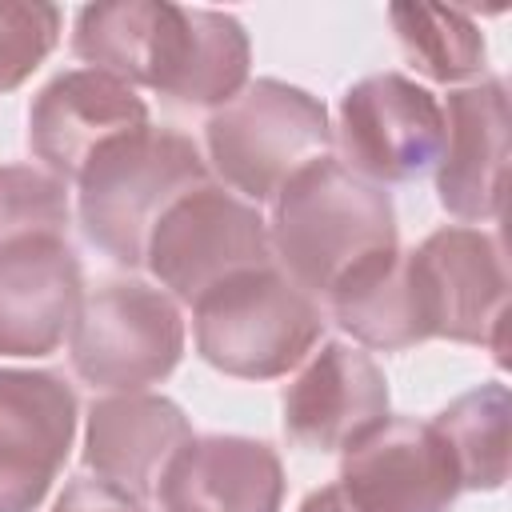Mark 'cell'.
Masks as SVG:
<instances>
[{
  "label": "cell",
  "instance_id": "obj_24",
  "mask_svg": "<svg viewBox=\"0 0 512 512\" xmlns=\"http://www.w3.org/2000/svg\"><path fill=\"white\" fill-rule=\"evenodd\" d=\"M52 512H148V508H144V500H136V496H128V492H120V488H112L104 480L76 476L60 492Z\"/></svg>",
  "mask_w": 512,
  "mask_h": 512
},
{
  "label": "cell",
  "instance_id": "obj_5",
  "mask_svg": "<svg viewBox=\"0 0 512 512\" xmlns=\"http://www.w3.org/2000/svg\"><path fill=\"white\" fill-rule=\"evenodd\" d=\"M184 356L180 304L144 280H108L80 300L68 328L76 376L104 392H144Z\"/></svg>",
  "mask_w": 512,
  "mask_h": 512
},
{
  "label": "cell",
  "instance_id": "obj_23",
  "mask_svg": "<svg viewBox=\"0 0 512 512\" xmlns=\"http://www.w3.org/2000/svg\"><path fill=\"white\" fill-rule=\"evenodd\" d=\"M20 232H64L68 236V192L64 180L28 164H0V240Z\"/></svg>",
  "mask_w": 512,
  "mask_h": 512
},
{
  "label": "cell",
  "instance_id": "obj_17",
  "mask_svg": "<svg viewBox=\"0 0 512 512\" xmlns=\"http://www.w3.org/2000/svg\"><path fill=\"white\" fill-rule=\"evenodd\" d=\"M192 440L184 408L152 392H112L92 400L84 428V464L96 480L148 500L168 460Z\"/></svg>",
  "mask_w": 512,
  "mask_h": 512
},
{
  "label": "cell",
  "instance_id": "obj_25",
  "mask_svg": "<svg viewBox=\"0 0 512 512\" xmlns=\"http://www.w3.org/2000/svg\"><path fill=\"white\" fill-rule=\"evenodd\" d=\"M300 512H352V508H348V500L340 496V488H336V484H328V488L312 492V496L300 504Z\"/></svg>",
  "mask_w": 512,
  "mask_h": 512
},
{
  "label": "cell",
  "instance_id": "obj_9",
  "mask_svg": "<svg viewBox=\"0 0 512 512\" xmlns=\"http://www.w3.org/2000/svg\"><path fill=\"white\" fill-rule=\"evenodd\" d=\"M336 488L352 512H448L460 476L432 424L384 416L344 448Z\"/></svg>",
  "mask_w": 512,
  "mask_h": 512
},
{
  "label": "cell",
  "instance_id": "obj_13",
  "mask_svg": "<svg viewBox=\"0 0 512 512\" xmlns=\"http://www.w3.org/2000/svg\"><path fill=\"white\" fill-rule=\"evenodd\" d=\"M444 144L436 156L440 208L464 224L496 220L504 208L508 172V88L496 76H480L448 92Z\"/></svg>",
  "mask_w": 512,
  "mask_h": 512
},
{
  "label": "cell",
  "instance_id": "obj_21",
  "mask_svg": "<svg viewBox=\"0 0 512 512\" xmlns=\"http://www.w3.org/2000/svg\"><path fill=\"white\" fill-rule=\"evenodd\" d=\"M388 20L396 28V40L408 56V64L436 80V84H460L472 76H484V32L480 24L460 8L440 4H392Z\"/></svg>",
  "mask_w": 512,
  "mask_h": 512
},
{
  "label": "cell",
  "instance_id": "obj_10",
  "mask_svg": "<svg viewBox=\"0 0 512 512\" xmlns=\"http://www.w3.org/2000/svg\"><path fill=\"white\" fill-rule=\"evenodd\" d=\"M76 436V392L48 368H0V512H36Z\"/></svg>",
  "mask_w": 512,
  "mask_h": 512
},
{
  "label": "cell",
  "instance_id": "obj_19",
  "mask_svg": "<svg viewBox=\"0 0 512 512\" xmlns=\"http://www.w3.org/2000/svg\"><path fill=\"white\" fill-rule=\"evenodd\" d=\"M508 416L512 400L504 384H480L440 408L428 424L444 440L460 492H496L508 480Z\"/></svg>",
  "mask_w": 512,
  "mask_h": 512
},
{
  "label": "cell",
  "instance_id": "obj_11",
  "mask_svg": "<svg viewBox=\"0 0 512 512\" xmlns=\"http://www.w3.org/2000/svg\"><path fill=\"white\" fill-rule=\"evenodd\" d=\"M140 128H148V104L100 68L52 76L28 108V148L56 180H76L100 148Z\"/></svg>",
  "mask_w": 512,
  "mask_h": 512
},
{
  "label": "cell",
  "instance_id": "obj_1",
  "mask_svg": "<svg viewBox=\"0 0 512 512\" xmlns=\"http://www.w3.org/2000/svg\"><path fill=\"white\" fill-rule=\"evenodd\" d=\"M268 244L292 284L328 296L352 268L396 248V208L380 184L320 156L272 196Z\"/></svg>",
  "mask_w": 512,
  "mask_h": 512
},
{
  "label": "cell",
  "instance_id": "obj_12",
  "mask_svg": "<svg viewBox=\"0 0 512 512\" xmlns=\"http://www.w3.org/2000/svg\"><path fill=\"white\" fill-rule=\"evenodd\" d=\"M84 300V272L64 232L0 240V356H48Z\"/></svg>",
  "mask_w": 512,
  "mask_h": 512
},
{
  "label": "cell",
  "instance_id": "obj_20",
  "mask_svg": "<svg viewBox=\"0 0 512 512\" xmlns=\"http://www.w3.org/2000/svg\"><path fill=\"white\" fill-rule=\"evenodd\" d=\"M164 20V0H108L76 12L72 52L124 84H144L156 32Z\"/></svg>",
  "mask_w": 512,
  "mask_h": 512
},
{
  "label": "cell",
  "instance_id": "obj_14",
  "mask_svg": "<svg viewBox=\"0 0 512 512\" xmlns=\"http://www.w3.org/2000/svg\"><path fill=\"white\" fill-rule=\"evenodd\" d=\"M388 416L380 364L344 340L320 344L284 388V432L312 452H340Z\"/></svg>",
  "mask_w": 512,
  "mask_h": 512
},
{
  "label": "cell",
  "instance_id": "obj_4",
  "mask_svg": "<svg viewBox=\"0 0 512 512\" xmlns=\"http://www.w3.org/2000/svg\"><path fill=\"white\" fill-rule=\"evenodd\" d=\"M216 176L248 204L272 200L300 168L328 156L332 124L320 96L284 80H248L204 124Z\"/></svg>",
  "mask_w": 512,
  "mask_h": 512
},
{
  "label": "cell",
  "instance_id": "obj_6",
  "mask_svg": "<svg viewBox=\"0 0 512 512\" xmlns=\"http://www.w3.org/2000/svg\"><path fill=\"white\" fill-rule=\"evenodd\" d=\"M144 264L176 304H196L224 280L276 260L260 208L204 180L156 220Z\"/></svg>",
  "mask_w": 512,
  "mask_h": 512
},
{
  "label": "cell",
  "instance_id": "obj_15",
  "mask_svg": "<svg viewBox=\"0 0 512 512\" xmlns=\"http://www.w3.org/2000/svg\"><path fill=\"white\" fill-rule=\"evenodd\" d=\"M248 64L252 44L236 16L168 4L144 88L188 108H224L248 84Z\"/></svg>",
  "mask_w": 512,
  "mask_h": 512
},
{
  "label": "cell",
  "instance_id": "obj_8",
  "mask_svg": "<svg viewBox=\"0 0 512 512\" xmlns=\"http://www.w3.org/2000/svg\"><path fill=\"white\" fill-rule=\"evenodd\" d=\"M440 144V100L400 72L364 76L340 96V164L380 188L404 184L432 168Z\"/></svg>",
  "mask_w": 512,
  "mask_h": 512
},
{
  "label": "cell",
  "instance_id": "obj_18",
  "mask_svg": "<svg viewBox=\"0 0 512 512\" xmlns=\"http://www.w3.org/2000/svg\"><path fill=\"white\" fill-rule=\"evenodd\" d=\"M328 308L356 344L376 352H404L428 340L408 252L400 248L376 252L372 260L352 268L328 292Z\"/></svg>",
  "mask_w": 512,
  "mask_h": 512
},
{
  "label": "cell",
  "instance_id": "obj_16",
  "mask_svg": "<svg viewBox=\"0 0 512 512\" xmlns=\"http://www.w3.org/2000/svg\"><path fill=\"white\" fill-rule=\"evenodd\" d=\"M160 512H280L284 464L252 436H192L156 480Z\"/></svg>",
  "mask_w": 512,
  "mask_h": 512
},
{
  "label": "cell",
  "instance_id": "obj_3",
  "mask_svg": "<svg viewBox=\"0 0 512 512\" xmlns=\"http://www.w3.org/2000/svg\"><path fill=\"white\" fill-rule=\"evenodd\" d=\"M196 352L224 376L276 380L304 364L324 336L316 296L276 264L240 272L192 304Z\"/></svg>",
  "mask_w": 512,
  "mask_h": 512
},
{
  "label": "cell",
  "instance_id": "obj_7",
  "mask_svg": "<svg viewBox=\"0 0 512 512\" xmlns=\"http://www.w3.org/2000/svg\"><path fill=\"white\" fill-rule=\"evenodd\" d=\"M408 268L428 340L480 344L492 348L496 364H508V268L492 232L436 228L408 252Z\"/></svg>",
  "mask_w": 512,
  "mask_h": 512
},
{
  "label": "cell",
  "instance_id": "obj_22",
  "mask_svg": "<svg viewBox=\"0 0 512 512\" xmlns=\"http://www.w3.org/2000/svg\"><path fill=\"white\" fill-rule=\"evenodd\" d=\"M64 12L56 4L0 0V92L20 88L56 48Z\"/></svg>",
  "mask_w": 512,
  "mask_h": 512
},
{
  "label": "cell",
  "instance_id": "obj_2",
  "mask_svg": "<svg viewBox=\"0 0 512 512\" xmlns=\"http://www.w3.org/2000/svg\"><path fill=\"white\" fill-rule=\"evenodd\" d=\"M212 180L200 148L172 128H140L100 148L76 176V216L104 256L124 268L144 264L156 220L196 184Z\"/></svg>",
  "mask_w": 512,
  "mask_h": 512
}]
</instances>
